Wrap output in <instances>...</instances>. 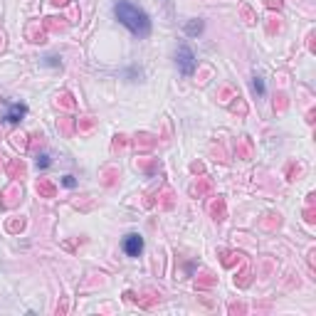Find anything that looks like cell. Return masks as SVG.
I'll return each instance as SVG.
<instances>
[{"label":"cell","instance_id":"6da1fadb","mask_svg":"<svg viewBox=\"0 0 316 316\" xmlns=\"http://www.w3.org/2000/svg\"><path fill=\"white\" fill-rule=\"evenodd\" d=\"M114 15L131 35H136L138 40H146L151 35V18L138 5H133L129 0H116L114 3Z\"/></svg>","mask_w":316,"mask_h":316},{"label":"cell","instance_id":"7a4b0ae2","mask_svg":"<svg viewBox=\"0 0 316 316\" xmlns=\"http://www.w3.org/2000/svg\"><path fill=\"white\" fill-rule=\"evenodd\" d=\"M175 67H178V72L183 77H190L195 72V67H198V59H195V52L186 47V45H181L178 50H175Z\"/></svg>","mask_w":316,"mask_h":316},{"label":"cell","instance_id":"3957f363","mask_svg":"<svg viewBox=\"0 0 316 316\" xmlns=\"http://www.w3.org/2000/svg\"><path fill=\"white\" fill-rule=\"evenodd\" d=\"M121 247H124V252H126L129 257H141V252H144V237L136 235V232H131V235L124 237Z\"/></svg>","mask_w":316,"mask_h":316},{"label":"cell","instance_id":"277c9868","mask_svg":"<svg viewBox=\"0 0 316 316\" xmlns=\"http://www.w3.org/2000/svg\"><path fill=\"white\" fill-rule=\"evenodd\" d=\"M25 114H27V107L20 104V101H15V104L8 107V112H5V121H8V124H20Z\"/></svg>","mask_w":316,"mask_h":316},{"label":"cell","instance_id":"5b68a950","mask_svg":"<svg viewBox=\"0 0 316 316\" xmlns=\"http://www.w3.org/2000/svg\"><path fill=\"white\" fill-rule=\"evenodd\" d=\"M203 20H190L186 25V35H190V38H195V35H200L203 32Z\"/></svg>","mask_w":316,"mask_h":316},{"label":"cell","instance_id":"8992f818","mask_svg":"<svg viewBox=\"0 0 316 316\" xmlns=\"http://www.w3.org/2000/svg\"><path fill=\"white\" fill-rule=\"evenodd\" d=\"M38 193H40V195H45V198H55V186H52L50 181H40V183H38Z\"/></svg>","mask_w":316,"mask_h":316},{"label":"cell","instance_id":"52a82bcc","mask_svg":"<svg viewBox=\"0 0 316 316\" xmlns=\"http://www.w3.org/2000/svg\"><path fill=\"white\" fill-rule=\"evenodd\" d=\"M210 213H213V218L220 223V220H225L223 215H225V203L223 200H218V203H213V207H210Z\"/></svg>","mask_w":316,"mask_h":316},{"label":"cell","instance_id":"ba28073f","mask_svg":"<svg viewBox=\"0 0 316 316\" xmlns=\"http://www.w3.org/2000/svg\"><path fill=\"white\" fill-rule=\"evenodd\" d=\"M252 89L260 94V96H264L267 89H264V79H262V77H255V79H252Z\"/></svg>","mask_w":316,"mask_h":316},{"label":"cell","instance_id":"9c48e42d","mask_svg":"<svg viewBox=\"0 0 316 316\" xmlns=\"http://www.w3.org/2000/svg\"><path fill=\"white\" fill-rule=\"evenodd\" d=\"M42 62H45L47 67H62V62H59V57H57V55H47Z\"/></svg>","mask_w":316,"mask_h":316},{"label":"cell","instance_id":"30bf717a","mask_svg":"<svg viewBox=\"0 0 316 316\" xmlns=\"http://www.w3.org/2000/svg\"><path fill=\"white\" fill-rule=\"evenodd\" d=\"M50 163H52V161H50V156H47V153H40V156H38V168H47Z\"/></svg>","mask_w":316,"mask_h":316},{"label":"cell","instance_id":"8fae6325","mask_svg":"<svg viewBox=\"0 0 316 316\" xmlns=\"http://www.w3.org/2000/svg\"><path fill=\"white\" fill-rule=\"evenodd\" d=\"M62 186H64V188H75L77 181L72 178V175H64V178H62Z\"/></svg>","mask_w":316,"mask_h":316},{"label":"cell","instance_id":"7c38bea8","mask_svg":"<svg viewBox=\"0 0 316 316\" xmlns=\"http://www.w3.org/2000/svg\"><path fill=\"white\" fill-rule=\"evenodd\" d=\"M22 175V163H13V166H10V175Z\"/></svg>","mask_w":316,"mask_h":316},{"label":"cell","instance_id":"4fadbf2b","mask_svg":"<svg viewBox=\"0 0 316 316\" xmlns=\"http://www.w3.org/2000/svg\"><path fill=\"white\" fill-rule=\"evenodd\" d=\"M267 5H269V8H282V3H279V0H267Z\"/></svg>","mask_w":316,"mask_h":316}]
</instances>
